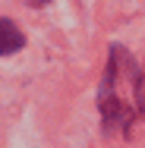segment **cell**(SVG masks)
Masks as SVG:
<instances>
[{
  "label": "cell",
  "instance_id": "3",
  "mask_svg": "<svg viewBox=\"0 0 145 148\" xmlns=\"http://www.w3.org/2000/svg\"><path fill=\"white\" fill-rule=\"evenodd\" d=\"M133 95H136V110H142V114H145V66L139 69V76H136Z\"/></svg>",
  "mask_w": 145,
  "mask_h": 148
},
{
  "label": "cell",
  "instance_id": "2",
  "mask_svg": "<svg viewBox=\"0 0 145 148\" xmlns=\"http://www.w3.org/2000/svg\"><path fill=\"white\" fill-rule=\"evenodd\" d=\"M22 44H25V35L10 19L0 16V54H16V51H22Z\"/></svg>",
  "mask_w": 145,
  "mask_h": 148
},
{
  "label": "cell",
  "instance_id": "4",
  "mask_svg": "<svg viewBox=\"0 0 145 148\" xmlns=\"http://www.w3.org/2000/svg\"><path fill=\"white\" fill-rule=\"evenodd\" d=\"M25 3H32V6H44V3H51V0H25Z\"/></svg>",
  "mask_w": 145,
  "mask_h": 148
},
{
  "label": "cell",
  "instance_id": "1",
  "mask_svg": "<svg viewBox=\"0 0 145 148\" xmlns=\"http://www.w3.org/2000/svg\"><path fill=\"white\" fill-rule=\"evenodd\" d=\"M133 60L126 51H120L114 47L111 51V66H107V76H104V85H101V114H104V126H107V132H114V129H123L126 123H133V107H126L123 104V85L133 79Z\"/></svg>",
  "mask_w": 145,
  "mask_h": 148
}]
</instances>
